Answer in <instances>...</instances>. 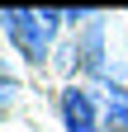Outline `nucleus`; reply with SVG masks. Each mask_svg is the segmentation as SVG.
Masks as SVG:
<instances>
[{"label": "nucleus", "mask_w": 128, "mask_h": 132, "mask_svg": "<svg viewBox=\"0 0 128 132\" xmlns=\"http://www.w3.org/2000/svg\"><path fill=\"white\" fill-rule=\"evenodd\" d=\"M62 24H67L62 10H0V28L10 33V43L29 61H43L52 52V38H57Z\"/></svg>", "instance_id": "1"}, {"label": "nucleus", "mask_w": 128, "mask_h": 132, "mask_svg": "<svg viewBox=\"0 0 128 132\" xmlns=\"http://www.w3.org/2000/svg\"><path fill=\"white\" fill-rule=\"evenodd\" d=\"M62 123H67V132H100L90 90H81V85H67V90H62Z\"/></svg>", "instance_id": "2"}, {"label": "nucleus", "mask_w": 128, "mask_h": 132, "mask_svg": "<svg viewBox=\"0 0 128 132\" xmlns=\"http://www.w3.org/2000/svg\"><path fill=\"white\" fill-rule=\"evenodd\" d=\"M100 38H104V19L90 14V19H86V33L76 38V61H81L86 76H100L104 71V43Z\"/></svg>", "instance_id": "3"}, {"label": "nucleus", "mask_w": 128, "mask_h": 132, "mask_svg": "<svg viewBox=\"0 0 128 132\" xmlns=\"http://www.w3.org/2000/svg\"><path fill=\"white\" fill-rule=\"evenodd\" d=\"M14 90H19V80H14L10 71H0V104H5V99H14Z\"/></svg>", "instance_id": "4"}]
</instances>
